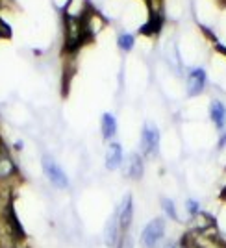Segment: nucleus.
Listing matches in <instances>:
<instances>
[{
	"mask_svg": "<svg viewBox=\"0 0 226 248\" xmlns=\"http://www.w3.org/2000/svg\"><path fill=\"white\" fill-rule=\"evenodd\" d=\"M161 207H163V211H165V215L167 217H171L173 220H180V217H178V213H176V206H175V202L171 200V198H161Z\"/></svg>",
	"mask_w": 226,
	"mask_h": 248,
	"instance_id": "15",
	"label": "nucleus"
},
{
	"mask_svg": "<svg viewBox=\"0 0 226 248\" xmlns=\"http://www.w3.org/2000/svg\"><path fill=\"white\" fill-rule=\"evenodd\" d=\"M210 117L219 130H226V108L221 102H211L210 106Z\"/></svg>",
	"mask_w": 226,
	"mask_h": 248,
	"instance_id": "13",
	"label": "nucleus"
},
{
	"mask_svg": "<svg viewBox=\"0 0 226 248\" xmlns=\"http://www.w3.org/2000/svg\"><path fill=\"white\" fill-rule=\"evenodd\" d=\"M17 174H19V169L15 165L8 146L4 145V141H0V182H10Z\"/></svg>",
	"mask_w": 226,
	"mask_h": 248,
	"instance_id": "7",
	"label": "nucleus"
},
{
	"mask_svg": "<svg viewBox=\"0 0 226 248\" xmlns=\"http://www.w3.org/2000/svg\"><path fill=\"white\" fill-rule=\"evenodd\" d=\"M141 247L143 248H160L165 239V220L161 217L152 218L141 232Z\"/></svg>",
	"mask_w": 226,
	"mask_h": 248,
	"instance_id": "4",
	"label": "nucleus"
},
{
	"mask_svg": "<svg viewBox=\"0 0 226 248\" xmlns=\"http://www.w3.org/2000/svg\"><path fill=\"white\" fill-rule=\"evenodd\" d=\"M121 165H123V148L119 143H110L108 150H106V169L115 170Z\"/></svg>",
	"mask_w": 226,
	"mask_h": 248,
	"instance_id": "12",
	"label": "nucleus"
},
{
	"mask_svg": "<svg viewBox=\"0 0 226 248\" xmlns=\"http://www.w3.org/2000/svg\"><path fill=\"white\" fill-rule=\"evenodd\" d=\"M143 155L141 154H130L126 167H124V176H128L130 180H141L143 178Z\"/></svg>",
	"mask_w": 226,
	"mask_h": 248,
	"instance_id": "10",
	"label": "nucleus"
},
{
	"mask_svg": "<svg viewBox=\"0 0 226 248\" xmlns=\"http://www.w3.org/2000/svg\"><path fill=\"white\" fill-rule=\"evenodd\" d=\"M223 52H226V48H225V50H223Z\"/></svg>",
	"mask_w": 226,
	"mask_h": 248,
	"instance_id": "24",
	"label": "nucleus"
},
{
	"mask_svg": "<svg viewBox=\"0 0 226 248\" xmlns=\"http://www.w3.org/2000/svg\"><path fill=\"white\" fill-rule=\"evenodd\" d=\"M121 235H123V230H121V224H119V215L115 211L112 217L106 220V226H104V243H106V247L115 248Z\"/></svg>",
	"mask_w": 226,
	"mask_h": 248,
	"instance_id": "8",
	"label": "nucleus"
},
{
	"mask_svg": "<svg viewBox=\"0 0 226 248\" xmlns=\"http://www.w3.org/2000/svg\"><path fill=\"white\" fill-rule=\"evenodd\" d=\"M115 248H134V239L130 235V232H124Z\"/></svg>",
	"mask_w": 226,
	"mask_h": 248,
	"instance_id": "17",
	"label": "nucleus"
},
{
	"mask_svg": "<svg viewBox=\"0 0 226 248\" xmlns=\"http://www.w3.org/2000/svg\"><path fill=\"white\" fill-rule=\"evenodd\" d=\"M185 209L189 211V215H191V217H196V215L200 213V207H198V202H196V200H193V198H189V200L185 202Z\"/></svg>",
	"mask_w": 226,
	"mask_h": 248,
	"instance_id": "18",
	"label": "nucleus"
},
{
	"mask_svg": "<svg viewBox=\"0 0 226 248\" xmlns=\"http://www.w3.org/2000/svg\"><path fill=\"white\" fill-rule=\"evenodd\" d=\"M43 172H45V176L48 178V182L56 189H67L69 187V180H67V176L63 172V169L52 159L50 155L43 157Z\"/></svg>",
	"mask_w": 226,
	"mask_h": 248,
	"instance_id": "5",
	"label": "nucleus"
},
{
	"mask_svg": "<svg viewBox=\"0 0 226 248\" xmlns=\"http://www.w3.org/2000/svg\"><path fill=\"white\" fill-rule=\"evenodd\" d=\"M2 228H4L17 243H21V241L26 239V232H24V228H22L19 217H17V211H15V206H13V200H11V198L6 200V204L2 207Z\"/></svg>",
	"mask_w": 226,
	"mask_h": 248,
	"instance_id": "3",
	"label": "nucleus"
},
{
	"mask_svg": "<svg viewBox=\"0 0 226 248\" xmlns=\"http://www.w3.org/2000/svg\"><path fill=\"white\" fill-rule=\"evenodd\" d=\"M22 248H30V247H22Z\"/></svg>",
	"mask_w": 226,
	"mask_h": 248,
	"instance_id": "23",
	"label": "nucleus"
},
{
	"mask_svg": "<svg viewBox=\"0 0 226 248\" xmlns=\"http://www.w3.org/2000/svg\"><path fill=\"white\" fill-rule=\"evenodd\" d=\"M117 215H119V224H121V230L128 232L132 222H134V202H132V195H124L123 202L117 207Z\"/></svg>",
	"mask_w": 226,
	"mask_h": 248,
	"instance_id": "9",
	"label": "nucleus"
},
{
	"mask_svg": "<svg viewBox=\"0 0 226 248\" xmlns=\"http://www.w3.org/2000/svg\"><path fill=\"white\" fill-rule=\"evenodd\" d=\"M165 248H180V245H175V243H169Z\"/></svg>",
	"mask_w": 226,
	"mask_h": 248,
	"instance_id": "22",
	"label": "nucleus"
},
{
	"mask_svg": "<svg viewBox=\"0 0 226 248\" xmlns=\"http://www.w3.org/2000/svg\"><path fill=\"white\" fill-rule=\"evenodd\" d=\"M134 35H130V33H121L119 35V41H117V45H119V48L124 52H128V50H132L134 48Z\"/></svg>",
	"mask_w": 226,
	"mask_h": 248,
	"instance_id": "16",
	"label": "nucleus"
},
{
	"mask_svg": "<svg viewBox=\"0 0 226 248\" xmlns=\"http://www.w3.org/2000/svg\"><path fill=\"white\" fill-rule=\"evenodd\" d=\"M63 26H65V45H63V50H65V54H69V56H74L78 52V48L82 45H85L82 21H80V17L65 15Z\"/></svg>",
	"mask_w": 226,
	"mask_h": 248,
	"instance_id": "1",
	"label": "nucleus"
},
{
	"mask_svg": "<svg viewBox=\"0 0 226 248\" xmlns=\"http://www.w3.org/2000/svg\"><path fill=\"white\" fill-rule=\"evenodd\" d=\"M160 145V130L154 124H145L141 130V155L145 157H152L158 152Z\"/></svg>",
	"mask_w": 226,
	"mask_h": 248,
	"instance_id": "6",
	"label": "nucleus"
},
{
	"mask_svg": "<svg viewBox=\"0 0 226 248\" xmlns=\"http://www.w3.org/2000/svg\"><path fill=\"white\" fill-rule=\"evenodd\" d=\"M206 85V73L202 69H193L189 73V78H187V93L191 96L198 94Z\"/></svg>",
	"mask_w": 226,
	"mask_h": 248,
	"instance_id": "11",
	"label": "nucleus"
},
{
	"mask_svg": "<svg viewBox=\"0 0 226 248\" xmlns=\"http://www.w3.org/2000/svg\"><path fill=\"white\" fill-rule=\"evenodd\" d=\"M80 21H82L83 39H85V43H91L93 39L98 35V31L106 26L104 17L93 8L91 4H85V6H83L82 15H80Z\"/></svg>",
	"mask_w": 226,
	"mask_h": 248,
	"instance_id": "2",
	"label": "nucleus"
},
{
	"mask_svg": "<svg viewBox=\"0 0 226 248\" xmlns=\"http://www.w3.org/2000/svg\"><path fill=\"white\" fill-rule=\"evenodd\" d=\"M223 146H226V134L221 137V141H219V148H223Z\"/></svg>",
	"mask_w": 226,
	"mask_h": 248,
	"instance_id": "20",
	"label": "nucleus"
},
{
	"mask_svg": "<svg viewBox=\"0 0 226 248\" xmlns=\"http://www.w3.org/2000/svg\"><path fill=\"white\" fill-rule=\"evenodd\" d=\"M10 35V30H8V26L4 24V22L0 21V37H8Z\"/></svg>",
	"mask_w": 226,
	"mask_h": 248,
	"instance_id": "19",
	"label": "nucleus"
},
{
	"mask_svg": "<svg viewBox=\"0 0 226 248\" xmlns=\"http://www.w3.org/2000/svg\"><path fill=\"white\" fill-rule=\"evenodd\" d=\"M221 200H225V202H226V186H225V189L221 191Z\"/></svg>",
	"mask_w": 226,
	"mask_h": 248,
	"instance_id": "21",
	"label": "nucleus"
},
{
	"mask_svg": "<svg viewBox=\"0 0 226 248\" xmlns=\"http://www.w3.org/2000/svg\"><path fill=\"white\" fill-rule=\"evenodd\" d=\"M117 134V119L112 113H106L102 117V135L106 141L113 139Z\"/></svg>",
	"mask_w": 226,
	"mask_h": 248,
	"instance_id": "14",
	"label": "nucleus"
}]
</instances>
